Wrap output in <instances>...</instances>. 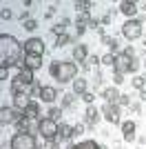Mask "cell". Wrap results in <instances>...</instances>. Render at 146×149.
Instances as JSON below:
<instances>
[{
  "mask_svg": "<svg viewBox=\"0 0 146 149\" xmlns=\"http://www.w3.org/2000/svg\"><path fill=\"white\" fill-rule=\"evenodd\" d=\"M20 54H24V47L16 36L11 33H0V67H20L22 69V60Z\"/></svg>",
  "mask_w": 146,
  "mask_h": 149,
  "instance_id": "obj_1",
  "label": "cell"
},
{
  "mask_svg": "<svg viewBox=\"0 0 146 149\" xmlns=\"http://www.w3.org/2000/svg\"><path fill=\"white\" fill-rule=\"evenodd\" d=\"M38 134L42 136L44 143H55L58 136H60V123H55V120L44 116L42 120H38Z\"/></svg>",
  "mask_w": 146,
  "mask_h": 149,
  "instance_id": "obj_2",
  "label": "cell"
},
{
  "mask_svg": "<svg viewBox=\"0 0 146 149\" xmlns=\"http://www.w3.org/2000/svg\"><path fill=\"white\" fill-rule=\"evenodd\" d=\"M78 78V62L73 60H60V67H58V74H55V80L58 82H73Z\"/></svg>",
  "mask_w": 146,
  "mask_h": 149,
  "instance_id": "obj_3",
  "label": "cell"
},
{
  "mask_svg": "<svg viewBox=\"0 0 146 149\" xmlns=\"http://www.w3.org/2000/svg\"><path fill=\"white\" fill-rule=\"evenodd\" d=\"M11 149H38V140L33 134H24V131H16L9 140Z\"/></svg>",
  "mask_w": 146,
  "mask_h": 149,
  "instance_id": "obj_4",
  "label": "cell"
},
{
  "mask_svg": "<svg viewBox=\"0 0 146 149\" xmlns=\"http://www.w3.org/2000/svg\"><path fill=\"white\" fill-rule=\"evenodd\" d=\"M142 33H144V25H142L137 18L133 20H126L124 25H122V36L126 38V40H137V38H142Z\"/></svg>",
  "mask_w": 146,
  "mask_h": 149,
  "instance_id": "obj_5",
  "label": "cell"
},
{
  "mask_svg": "<svg viewBox=\"0 0 146 149\" xmlns=\"http://www.w3.org/2000/svg\"><path fill=\"white\" fill-rule=\"evenodd\" d=\"M24 118V113L18 111L16 107H2L0 109V123L2 125H18Z\"/></svg>",
  "mask_w": 146,
  "mask_h": 149,
  "instance_id": "obj_6",
  "label": "cell"
},
{
  "mask_svg": "<svg viewBox=\"0 0 146 149\" xmlns=\"http://www.w3.org/2000/svg\"><path fill=\"white\" fill-rule=\"evenodd\" d=\"M24 47V54H33V56H44V51H47V47H44V40L42 38H27V42H22Z\"/></svg>",
  "mask_w": 146,
  "mask_h": 149,
  "instance_id": "obj_7",
  "label": "cell"
},
{
  "mask_svg": "<svg viewBox=\"0 0 146 149\" xmlns=\"http://www.w3.org/2000/svg\"><path fill=\"white\" fill-rule=\"evenodd\" d=\"M133 60L135 58H128V56H124V54H117L115 56V67H113V71H115V74H133V71H131V69H133Z\"/></svg>",
  "mask_w": 146,
  "mask_h": 149,
  "instance_id": "obj_8",
  "label": "cell"
},
{
  "mask_svg": "<svg viewBox=\"0 0 146 149\" xmlns=\"http://www.w3.org/2000/svg\"><path fill=\"white\" fill-rule=\"evenodd\" d=\"M9 89H11L13 96H16V93H27V96H33V87H31V85H27V82L22 80V76H20V74H16V76L11 78Z\"/></svg>",
  "mask_w": 146,
  "mask_h": 149,
  "instance_id": "obj_9",
  "label": "cell"
},
{
  "mask_svg": "<svg viewBox=\"0 0 146 149\" xmlns=\"http://www.w3.org/2000/svg\"><path fill=\"white\" fill-rule=\"evenodd\" d=\"M102 118L111 125H122L120 118V105H104L102 107Z\"/></svg>",
  "mask_w": 146,
  "mask_h": 149,
  "instance_id": "obj_10",
  "label": "cell"
},
{
  "mask_svg": "<svg viewBox=\"0 0 146 149\" xmlns=\"http://www.w3.org/2000/svg\"><path fill=\"white\" fill-rule=\"evenodd\" d=\"M38 98H40V102L53 105L55 100H58V89L51 87V85H42V87H40V91H38Z\"/></svg>",
  "mask_w": 146,
  "mask_h": 149,
  "instance_id": "obj_11",
  "label": "cell"
},
{
  "mask_svg": "<svg viewBox=\"0 0 146 149\" xmlns=\"http://www.w3.org/2000/svg\"><path fill=\"white\" fill-rule=\"evenodd\" d=\"M100 118H102V109H97L95 105L86 107V111H84V125L86 127H95Z\"/></svg>",
  "mask_w": 146,
  "mask_h": 149,
  "instance_id": "obj_12",
  "label": "cell"
},
{
  "mask_svg": "<svg viewBox=\"0 0 146 149\" xmlns=\"http://www.w3.org/2000/svg\"><path fill=\"white\" fill-rule=\"evenodd\" d=\"M22 69H31V71H38V69H42V56L22 54Z\"/></svg>",
  "mask_w": 146,
  "mask_h": 149,
  "instance_id": "obj_13",
  "label": "cell"
},
{
  "mask_svg": "<svg viewBox=\"0 0 146 149\" xmlns=\"http://www.w3.org/2000/svg\"><path fill=\"white\" fill-rule=\"evenodd\" d=\"M117 9H120V11L124 13V16H126L128 20L137 18V11H140V9H137V2H133V0H122Z\"/></svg>",
  "mask_w": 146,
  "mask_h": 149,
  "instance_id": "obj_14",
  "label": "cell"
},
{
  "mask_svg": "<svg viewBox=\"0 0 146 149\" xmlns=\"http://www.w3.org/2000/svg\"><path fill=\"white\" fill-rule=\"evenodd\" d=\"M120 96H122V93L117 91V87H106V89H102V98L106 100V105H117Z\"/></svg>",
  "mask_w": 146,
  "mask_h": 149,
  "instance_id": "obj_15",
  "label": "cell"
},
{
  "mask_svg": "<svg viewBox=\"0 0 146 149\" xmlns=\"http://www.w3.org/2000/svg\"><path fill=\"white\" fill-rule=\"evenodd\" d=\"M31 102H33V100H31V96H27V93H16V96H13V107H16L18 111H24Z\"/></svg>",
  "mask_w": 146,
  "mask_h": 149,
  "instance_id": "obj_16",
  "label": "cell"
},
{
  "mask_svg": "<svg viewBox=\"0 0 146 149\" xmlns=\"http://www.w3.org/2000/svg\"><path fill=\"white\" fill-rule=\"evenodd\" d=\"M22 113H24V118H29V120H42L44 118L42 113H40V102H31Z\"/></svg>",
  "mask_w": 146,
  "mask_h": 149,
  "instance_id": "obj_17",
  "label": "cell"
},
{
  "mask_svg": "<svg viewBox=\"0 0 146 149\" xmlns=\"http://www.w3.org/2000/svg\"><path fill=\"white\" fill-rule=\"evenodd\" d=\"M89 58V47L86 45H75L73 47V62H86Z\"/></svg>",
  "mask_w": 146,
  "mask_h": 149,
  "instance_id": "obj_18",
  "label": "cell"
},
{
  "mask_svg": "<svg viewBox=\"0 0 146 149\" xmlns=\"http://www.w3.org/2000/svg\"><path fill=\"white\" fill-rule=\"evenodd\" d=\"M86 91H89V80L86 78H75L73 80V93L75 96H84Z\"/></svg>",
  "mask_w": 146,
  "mask_h": 149,
  "instance_id": "obj_19",
  "label": "cell"
},
{
  "mask_svg": "<svg viewBox=\"0 0 146 149\" xmlns=\"http://www.w3.org/2000/svg\"><path fill=\"white\" fill-rule=\"evenodd\" d=\"M67 149H100V145L95 143V140H80V143H73V145H69Z\"/></svg>",
  "mask_w": 146,
  "mask_h": 149,
  "instance_id": "obj_20",
  "label": "cell"
},
{
  "mask_svg": "<svg viewBox=\"0 0 146 149\" xmlns=\"http://www.w3.org/2000/svg\"><path fill=\"white\" fill-rule=\"evenodd\" d=\"M69 22H71L69 18H62L60 22H55V25L51 27V31H53V36H64V33H67V27H69Z\"/></svg>",
  "mask_w": 146,
  "mask_h": 149,
  "instance_id": "obj_21",
  "label": "cell"
},
{
  "mask_svg": "<svg viewBox=\"0 0 146 149\" xmlns=\"http://www.w3.org/2000/svg\"><path fill=\"white\" fill-rule=\"evenodd\" d=\"M73 136H75L73 127H71V125H67V123H62L60 125V136H58V140H71Z\"/></svg>",
  "mask_w": 146,
  "mask_h": 149,
  "instance_id": "obj_22",
  "label": "cell"
},
{
  "mask_svg": "<svg viewBox=\"0 0 146 149\" xmlns=\"http://www.w3.org/2000/svg\"><path fill=\"white\" fill-rule=\"evenodd\" d=\"M75 102H78V96H75L73 91H69V93L62 96V109H73Z\"/></svg>",
  "mask_w": 146,
  "mask_h": 149,
  "instance_id": "obj_23",
  "label": "cell"
},
{
  "mask_svg": "<svg viewBox=\"0 0 146 149\" xmlns=\"http://www.w3.org/2000/svg\"><path fill=\"white\" fill-rule=\"evenodd\" d=\"M135 131H137L135 120H124V123H122V134H124V136H133Z\"/></svg>",
  "mask_w": 146,
  "mask_h": 149,
  "instance_id": "obj_24",
  "label": "cell"
},
{
  "mask_svg": "<svg viewBox=\"0 0 146 149\" xmlns=\"http://www.w3.org/2000/svg\"><path fill=\"white\" fill-rule=\"evenodd\" d=\"M18 74L22 76V80L27 82V85H31V87L36 85V78H33V74H36V71H31V69H20Z\"/></svg>",
  "mask_w": 146,
  "mask_h": 149,
  "instance_id": "obj_25",
  "label": "cell"
},
{
  "mask_svg": "<svg viewBox=\"0 0 146 149\" xmlns=\"http://www.w3.org/2000/svg\"><path fill=\"white\" fill-rule=\"evenodd\" d=\"M100 65H104V67H115V54H104L102 58H100Z\"/></svg>",
  "mask_w": 146,
  "mask_h": 149,
  "instance_id": "obj_26",
  "label": "cell"
},
{
  "mask_svg": "<svg viewBox=\"0 0 146 149\" xmlns=\"http://www.w3.org/2000/svg\"><path fill=\"white\" fill-rule=\"evenodd\" d=\"M47 118L55 120V123H60V118H62V107H51V109H49V113H47Z\"/></svg>",
  "mask_w": 146,
  "mask_h": 149,
  "instance_id": "obj_27",
  "label": "cell"
},
{
  "mask_svg": "<svg viewBox=\"0 0 146 149\" xmlns=\"http://www.w3.org/2000/svg\"><path fill=\"white\" fill-rule=\"evenodd\" d=\"M73 7H75V9H78V13H80V11H89V9L93 7V2H91V0H78Z\"/></svg>",
  "mask_w": 146,
  "mask_h": 149,
  "instance_id": "obj_28",
  "label": "cell"
},
{
  "mask_svg": "<svg viewBox=\"0 0 146 149\" xmlns=\"http://www.w3.org/2000/svg\"><path fill=\"white\" fill-rule=\"evenodd\" d=\"M69 42H71V36H69V33H64V36H55V47H58V49L67 47Z\"/></svg>",
  "mask_w": 146,
  "mask_h": 149,
  "instance_id": "obj_29",
  "label": "cell"
},
{
  "mask_svg": "<svg viewBox=\"0 0 146 149\" xmlns=\"http://www.w3.org/2000/svg\"><path fill=\"white\" fill-rule=\"evenodd\" d=\"M144 85H146V78H144V76H133V87L137 89V91H142Z\"/></svg>",
  "mask_w": 146,
  "mask_h": 149,
  "instance_id": "obj_30",
  "label": "cell"
},
{
  "mask_svg": "<svg viewBox=\"0 0 146 149\" xmlns=\"http://www.w3.org/2000/svg\"><path fill=\"white\" fill-rule=\"evenodd\" d=\"M22 29H24V31H36V29H38V20H33V18L24 20V22H22Z\"/></svg>",
  "mask_w": 146,
  "mask_h": 149,
  "instance_id": "obj_31",
  "label": "cell"
},
{
  "mask_svg": "<svg viewBox=\"0 0 146 149\" xmlns=\"http://www.w3.org/2000/svg\"><path fill=\"white\" fill-rule=\"evenodd\" d=\"M117 105H120V107H131V105H133V102H131V96L122 93V96H120V100H117Z\"/></svg>",
  "mask_w": 146,
  "mask_h": 149,
  "instance_id": "obj_32",
  "label": "cell"
},
{
  "mask_svg": "<svg viewBox=\"0 0 146 149\" xmlns=\"http://www.w3.org/2000/svg\"><path fill=\"white\" fill-rule=\"evenodd\" d=\"M80 100H84L86 105H93V102H95V93H93V91H86L84 96H80Z\"/></svg>",
  "mask_w": 146,
  "mask_h": 149,
  "instance_id": "obj_33",
  "label": "cell"
},
{
  "mask_svg": "<svg viewBox=\"0 0 146 149\" xmlns=\"http://www.w3.org/2000/svg\"><path fill=\"white\" fill-rule=\"evenodd\" d=\"M97 62H100V58H97V56H89V58H86V62H84V67H86V69L97 67Z\"/></svg>",
  "mask_w": 146,
  "mask_h": 149,
  "instance_id": "obj_34",
  "label": "cell"
},
{
  "mask_svg": "<svg viewBox=\"0 0 146 149\" xmlns=\"http://www.w3.org/2000/svg\"><path fill=\"white\" fill-rule=\"evenodd\" d=\"M0 18H2V20H11V18H13L11 9H9V7H2V11H0Z\"/></svg>",
  "mask_w": 146,
  "mask_h": 149,
  "instance_id": "obj_35",
  "label": "cell"
},
{
  "mask_svg": "<svg viewBox=\"0 0 146 149\" xmlns=\"http://www.w3.org/2000/svg\"><path fill=\"white\" fill-rule=\"evenodd\" d=\"M58 67H60V60H51V65H49V74L55 78V74H58Z\"/></svg>",
  "mask_w": 146,
  "mask_h": 149,
  "instance_id": "obj_36",
  "label": "cell"
},
{
  "mask_svg": "<svg viewBox=\"0 0 146 149\" xmlns=\"http://www.w3.org/2000/svg\"><path fill=\"white\" fill-rule=\"evenodd\" d=\"M122 82H124V76H122V74H115V71H113V87H120Z\"/></svg>",
  "mask_w": 146,
  "mask_h": 149,
  "instance_id": "obj_37",
  "label": "cell"
},
{
  "mask_svg": "<svg viewBox=\"0 0 146 149\" xmlns=\"http://www.w3.org/2000/svg\"><path fill=\"white\" fill-rule=\"evenodd\" d=\"M86 29H89V25H84V22H75V31H78V36H82Z\"/></svg>",
  "mask_w": 146,
  "mask_h": 149,
  "instance_id": "obj_38",
  "label": "cell"
},
{
  "mask_svg": "<svg viewBox=\"0 0 146 149\" xmlns=\"http://www.w3.org/2000/svg\"><path fill=\"white\" fill-rule=\"evenodd\" d=\"M84 129H86V125H84V123H80V125H73V131H75V136L84 134Z\"/></svg>",
  "mask_w": 146,
  "mask_h": 149,
  "instance_id": "obj_39",
  "label": "cell"
},
{
  "mask_svg": "<svg viewBox=\"0 0 146 149\" xmlns=\"http://www.w3.org/2000/svg\"><path fill=\"white\" fill-rule=\"evenodd\" d=\"M124 56H128V58H135V49L133 47H124V51H122Z\"/></svg>",
  "mask_w": 146,
  "mask_h": 149,
  "instance_id": "obj_40",
  "label": "cell"
},
{
  "mask_svg": "<svg viewBox=\"0 0 146 149\" xmlns=\"http://www.w3.org/2000/svg\"><path fill=\"white\" fill-rule=\"evenodd\" d=\"M9 78V69L7 67H0V80H7Z\"/></svg>",
  "mask_w": 146,
  "mask_h": 149,
  "instance_id": "obj_41",
  "label": "cell"
},
{
  "mask_svg": "<svg viewBox=\"0 0 146 149\" xmlns=\"http://www.w3.org/2000/svg\"><path fill=\"white\" fill-rule=\"evenodd\" d=\"M140 111H142L140 102H133V105H131V113H140Z\"/></svg>",
  "mask_w": 146,
  "mask_h": 149,
  "instance_id": "obj_42",
  "label": "cell"
},
{
  "mask_svg": "<svg viewBox=\"0 0 146 149\" xmlns=\"http://www.w3.org/2000/svg\"><path fill=\"white\" fill-rule=\"evenodd\" d=\"M53 13H55V7H49V9H47V13H44V18H51Z\"/></svg>",
  "mask_w": 146,
  "mask_h": 149,
  "instance_id": "obj_43",
  "label": "cell"
},
{
  "mask_svg": "<svg viewBox=\"0 0 146 149\" xmlns=\"http://www.w3.org/2000/svg\"><path fill=\"white\" fill-rule=\"evenodd\" d=\"M140 102H146V89H142V91H140Z\"/></svg>",
  "mask_w": 146,
  "mask_h": 149,
  "instance_id": "obj_44",
  "label": "cell"
},
{
  "mask_svg": "<svg viewBox=\"0 0 146 149\" xmlns=\"http://www.w3.org/2000/svg\"><path fill=\"white\" fill-rule=\"evenodd\" d=\"M100 149H109V147H106V145H100Z\"/></svg>",
  "mask_w": 146,
  "mask_h": 149,
  "instance_id": "obj_45",
  "label": "cell"
},
{
  "mask_svg": "<svg viewBox=\"0 0 146 149\" xmlns=\"http://www.w3.org/2000/svg\"><path fill=\"white\" fill-rule=\"evenodd\" d=\"M144 51H146V38H144Z\"/></svg>",
  "mask_w": 146,
  "mask_h": 149,
  "instance_id": "obj_46",
  "label": "cell"
},
{
  "mask_svg": "<svg viewBox=\"0 0 146 149\" xmlns=\"http://www.w3.org/2000/svg\"><path fill=\"white\" fill-rule=\"evenodd\" d=\"M144 9H146V2H144Z\"/></svg>",
  "mask_w": 146,
  "mask_h": 149,
  "instance_id": "obj_47",
  "label": "cell"
},
{
  "mask_svg": "<svg viewBox=\"0 0 146 149\" xmlns=\"http://www.w3.org/2000/svg\"><path fill=\"white\" fill-rule=\"evenodd\" d=\"M117 149H120V147H117Z\"/></svg>",
  "mask_w": 146,
  "mask_h": 149,
  "instance_id": "obj_48",
  "label": "cell"
}]
</instances>
